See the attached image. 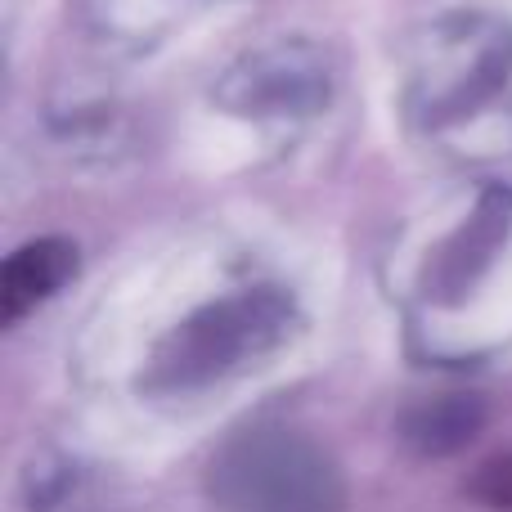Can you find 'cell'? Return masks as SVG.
<instances>
[{
  "mask_svg": "<svg viewBox=\"0 0 512 512\" xmlns=\"http://www.w3.org/2000/svg\"><path fill=\"white\" fill-rule=\"evenodd\" d=\"M221 512H346L333 459L292 432H243L207 472Z\"/></svg>",
  "mask_w": 512,
  "mask_h": 512,
  "instance_id": "1",
  "label": "cell"
},
{
  "mask_svg": "<svg viewBox=\"0 0 512 512\" xmlns=\"http://www.w3.org/2000/svg\"><path fill=\"white\" fill-rule=\"evenodd\" d=\"M72 270V248L68 243H32L5 265V310L9 315H23L27 306H36L41 297H50Z\"/></svg>",
  "mask_w": 512,
  "mask_h": 512,
  "instance_id": "2",
  "label": "cell"
},
{
  "mask_svg": "<svg viewBox=\"0 0 512 512\" xmlns=\"http://www.w3.org/2000/svg\"><path fill=\"white\" fill-rule=\"evenodd\" d=\"M472 427H477V414L468 409V400L454 396V400H436L432 409H423L414 423V436L427 450H454Z\"/></svg>",
  "mask_w": 512,
  "mask_h": 512,
  "instance_id": "3",
  "label": "cell"
}]
</instances>
